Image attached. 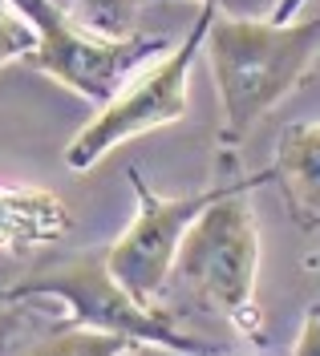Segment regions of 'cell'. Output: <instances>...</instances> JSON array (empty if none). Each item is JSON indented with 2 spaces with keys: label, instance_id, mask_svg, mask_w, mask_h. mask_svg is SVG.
Wrapping results in <instances>:
<instances>
[{
  "label": "cell",
  "instance_id": "cell-3",
  "mask_svg": "<svg viewBox=\"0 0 320 356\" xmlns=\"http://www.w3.org/2000/svg\"><path fill=\"white\" fill-rule=\"evenodd\" d=\"M24 300H57L65 308V324L126 336L142 348H162L175 356H219L215 344L183 332L170 312H162L159 304H142L122 288L110 271L106 247L77 251L61 264L33 267L0 291V304H24Z\"/></svg>",
  "mask_w": 320,
  "mask_h": 356
},
{
  "label": "cell",
  "instance_id": "cell-2",
  "mask_svg": "<svg viewBox=\"0 0 320 356\" xmlns=\"http://www.w3.org/2000/svg\"><path fill=\"white\" fill-rule=\"evenodd\" d=\"M275 182V170L243 175L231 182L227 195L207 207L191 222L170 280L199 304L227 320L239 336L264 344V316H259V222H255L248 191Z\"/></svg>",
  "mask_w": 320,
  "mask_h": 356
},
{
  "label": "cell",
  "instance_id": "cell-4",
  "mask_svg": "<svg viewBox=\"0 0 320 356\" xmlns=\"http://www.w3.org/2000/svg\"><path fill=\"white\" fill-rule=\"evenodd\" d=\"M219 8L211 4H199L195 13V24L179 44H170L166 53L150 57L146 65H138L122 89L106 106H97L90 122L73 134V142L65 146V166L73 175H86L93 170L102 158L118 150L122 142L130 138H142L150 130H162V126H175L186 118V106H191V65L195 57L203 53V37L207 24L215 21Z\"/></svg>",
  "mask_w": 320,
  "mask_h": 356
},
{
  "label": "cell",
  "instance_id": "cell-15",
  "mask_svg": "<svg viewBox=\"0 0 320 356\" xmlns=\"http://www.w3.org/2000/svg\"><path fill=\"white\" fill-rule=\"evenodd\" d=\"M308 267H320V251L317 255H308Z\"/></svg>",
  "mask_w": 320,
  "mask_h": 356
},
{
  "label": "cell",
  "instance_id": "cell-5",
  "mask_svg": "<svg viewBox=\"0 0 320 356\" xmlns=\"http://www.w3.org/2000/svg\"><path fill=\"white\" fill-rule=\"evenodd\" d=\"M37 29V49L24 57V65L53 77L73 97L106 106L122 81L146 65L150 57L166 53V41H146V37H106L73 17L65 0H13Z\"/></svg>",
  "mask_w": 320,
  "mask_h": 356
},
{
  "label": "cell",
  "instance_id": "cell-1",
  "mask_svg": "<svg viewBox=\"0 0 320 356\" xmlns=\"http://www.w3.org/2000/svg\"><path fill=\"white\" fill-rule=\"evenodd\" d=\"M320 57V13L296 21L223 17L207 24L203 61L219 93V146L235 150L268 113L296 93Z\"/></svg>",
  "mask_w": 320,
  "mask_h": 356
},
{
  "label": "cell",
  "instance_id": "cell-9",
  "mask_svg": "<svg viewBox=\"0 0 320 356\" xmlns=\"http://www.w3.org/2000/svg\"><path fill=\"white\" fill-rule=\"evenodd\" d=\"M142 344L126 340L114 332H97V328H81V324H61L57 332L41 336L37 344H29L17 356H134Z\"/></svg>",
  "mask_w": 320,
  "mask_h": 356
},
{
  "label": "cell",
  "instance_id": "cell-7",
  "mask_svg": "<svg viewBox=\"0 0 320 356\" xmlns=\"http://www.w3.org/2000/svg\"><path fill=\"white\" fill-rule=\"evenodd\" d=\"M73 227V211L45 186L0 182V251H33L61 243Z\"/></svg>",
  "mask_w": 320,
  "mask_h": 356
},
{
  "label": "cell",
  "instance_id": "cell-10",
  "mask_svg": "<svg viewBox=\"0 0 320 356\" xmlns=\"http://www.w3.org/2000/svg\"><path fill=\"white\" fill-rule=\"evenodd\" d=\"M142 4L146 0H73V17L106 37H130Z\"/></svg>",
  "mask_w": 320,
  "mask_h": 356
},
{
  "label": "cell",
  "instance_id": "cell-14",
  "mask_svg": "<svg viewBox=\"0 0 320 356\" xmlns=\"http://www.w3.org/2000/svg\"><path fill=\"white\" fill-rule=\"evenodd\" d=\"M300 8H304V0H275L268 17H272V21H296Z\"/></svg>",
  "mask_w": 320,
  "mask_h": 356
},
{
  "label": "cell",
  "instance_id": "cell-8",
  "mask_svg": "<svg viewBox=\"0 0 320 356\" xmlns=\"http://www.w3.org/2000/svg\"><path fill=\"white\" fill-rule=\"evenodd\" d=\"M275 182L300 231L320 227V122H296L275 142Z\"/></svg>",
  "mask_w": 320,
  "mask_h": 356
},
{
  "label": "cell",
  "instance_id": "cell-6",
  "mask_svg": "<svg viewBox=\"0 0 320 356\" xmlns=\"http://www.w3.org/2000/svg\"><path fill=\"white\" fill-rule=\"evenodd\" d=\"M126 178L134 186L138 211L130 227L106 247V259H110L118 284L130 296H138L142 304H159V291H166V284H170V271H175V259H179V247H183L191 222L219 195H227L235 178L215 182L195 195H159L138 170H126Z\"/></svg>",
  "mask_w": 320,
  "mask_h": 356
},
{
  "label": "cell",
  "instance_id": "cell-11",
  "mask_svg": "<svg viewBox=\"0 0 320 356\" xmlns=\"http://www.w3.org/2000/svg\"><path fill=\"white\" fill-rule=\"evenodd\" d=\"M37 49V29L13 0H0V69L24 61Z\"/></svg>",
  "mask_w": 320,
  "mask_h": 356
},
{
  "label": "cell",
  "instance_id": "cell-13",
  "mask_svg": "<svg viewBox=\"0 0 320 356\" xmlns=\"http://www.w3.org/2000/svg\"><path fill=\"white\" fill-rule=\"evenodd\" d=\"M146 4H162V0H146ZM195 4H211L223 17H268L272 13L268 0H195Z\"/></svg>",
  "mask_w": 320,
  "mask_h": 356
},
{
  "label": "cell",
  "instance_id": "cell-12",
  "mask_svg": "<svg viewBox=\"0 0 320 356\" xmlns=\"http://www.w3.org/2000/svg\"><path fill=\"white\" fill-rule=\"evenodd\" d=\"M292 356H320V304H312L304 312L300 332L292 340Z\"/></svg>",
  "mask_w": 320,
  "mask_h": 356
}]
</instances>
